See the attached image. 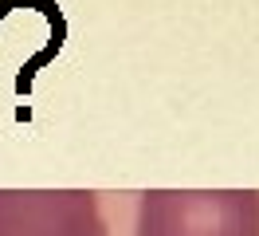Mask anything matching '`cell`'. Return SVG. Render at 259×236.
I'll return each mask as SVG.
<instances>
[{"label": "cell", "instance_id": "1", "mask_svg": "<svg viewBox=\"0 0 259 236\" xmlns=\"http://www.w3.org/2000/svg\"><path fill=\"white\" fill-rule=\"evenodd\" d=\"M138 236H259V189H146Z\"/></svg>", "mask_w": 259, "mask_h": 236}, {"label": "cell", "instance_id": "2", "mask_svg": "<svg viewBox=\"0 0 259 236\" xmlns=\"http://www.w3.org/2000/svg\"><path fill=\"white\" fill-rule=\"evenodd\" d=\"M0 236H110L91 189H0Z\"/></svg>", "mask_w": 259, "mask_h": 236}]
</instances>
